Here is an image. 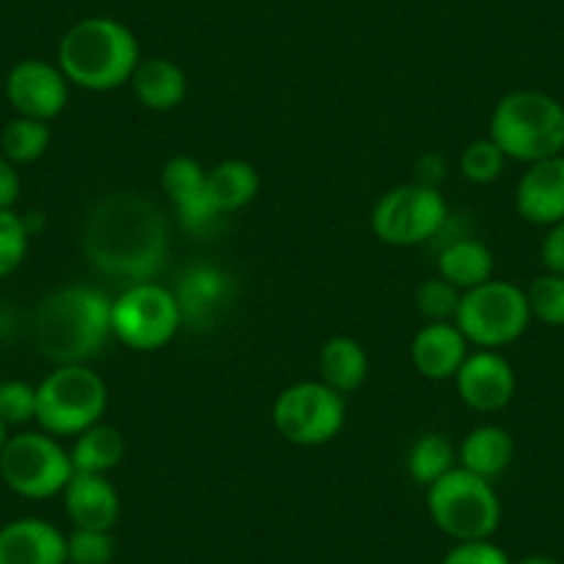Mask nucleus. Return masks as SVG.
I'll list each match as a JSON object with an SVG mask.
<instances>
[{
	"mask_svg": "<svg viewBox=\"0 0 564 564\" xmlns=\"http://www.w3.org/2000/svg\"><path fill=\"white\" fill-rule=\"evenodd\" d=\"M84 252L102 276L153 282L170 258V219L139 192H113L84 221Z\"/></svg>",
	"mask_w": 564,
	"mask_h": 564,
	"instance_id": "obj_1",
	"label": "nucleus"
},
{
	"mask_svg": "<svg viewBox=\"0 0 564 564\" xmlns=\"http://www.w3.org/2000/svg\"><path fill=\"white\" fill-rule=\"evenodd\" d=\"M111 338V300L89 285H64L40 302L34 340L53 366H86Z\"/></svg>",
	"mask_w": 564,
	"mask_h": 564,
	"instance_id": "obj_2",
	"label": "nucleus"
},
{
	"mask_svg": "<svg viewBox=\"0 0 564 564\" xmlns=\"http://www.w3.org/2000/svg\"><path fill=\"white\" fill-rule=\"evenodd\" d=\"M139 62V40L113 18L78 20L58 42V69L69 86L86 91L122 89Z\"/></svg>",
	"mask_w": 564,
	"mask_h": 564,
	"instance_id": "obj_3",
	"label": "nucleus"
},
{
	"mask_svg": "<svg viewBox=\"0 0 564 564\" xmlns=\"http://www.w3.org/2000/svg\"><path fill=\"white\" fill-rule=\"evenodd\" d=\"M490 139L518 164L564 153V106L547 91L514 89L490 113Z\"/></svg>",
	"mask_w": 564,
	"mask_h": 564,
	"instance_id": "obj_4",
	"label": "nucleus"
},
{
	"mask_svg": "<svg viewBox=\"0 0 564 564\" xmlns=\"http://www.w3.org/2000/svg\"><path fill=\"white\" fill-rule=\"evenodd\" d=\"M108 410L106 379L89 366H56L36 384L40 430L53 437H78Z\"/></svg>",
	"mask_w": 564,
	"mask_h": 564,
	"instance_id": "obj_5",
	"label": "nucleus"
},
{
	"mask_svg": "<svg viewBox=\"0 0 564 564\" xmlns=\"http://www.w3.org/2000/svg\"><path fill=\"white\" fill-rule=\"evenodd\" d=\"M426 509L432 523L454 542L490 540L501 525V501L492 481L459 465L426 487Z\"/></svg>",
	"mask_w": 564,
	"mask_h": 564,
	"instance_id": "obj_6",
	"label": "nucleus"
},
{
	"mask_svg": "<svg viewBox=\"0 0 564 564\" xmlns=\"http://www.w3.org/2000/svg\"><path fill=\"white\" fill-rule=\"evenodd\" d=\"M454 324L476 349H503L523 338L531 324L525 289L492 276L465 291Z\"/></svg>",
	"mask_w": 564,
	"mask_h": 564,
	"instance_id": "obj_7",
	"label": "nucleus"
},
{
	"mask_svg": "<svg viewBox=\"0 0 564 564\" xmlns=\"http://www.w3.org/2000/svg\"><path fill=\"white\" fill-rule=\"evenodd\" d=\"M73 457L62 441L47 432H18L9 435L0 452V479L18 496L31 501H47L62 496L73 479Z\"/></svg>",
	"mask_w": 564,
	"mask_h": 564,
	"instance_id": "obj_8",
	"label": "nucleus"
},
{
	"mask_svg": "<svg viewBox=\"0 0 564 564\" xmlns=\"http://www.w3.org/2000/svg\"><path fill=\"white\" fill-rule=\"evenodd\" d=\"M271 423L276 435L294 446H327L346 426V395L322 379L294 382L271 404Z\"/></svg>",
	"mask_w": 564,
	"mask_h": 564,
	"instance_id": "obj_9",
	"label": "nucleus"
},
{
	"mask_svg": "<svg viewBox=\"0 0 564 564\" xmlns=\"http://www.w3.org/2000/svg\"><path fill=\"white\" fill-rule=\"evenodd\" d=\"M183 313L175 291L161 282L124 285L111 300V335L133 351H159L181 333Z\"/></svg>",
	"mask_w": 564,
	"mask_h": 564,
	"instance_id": "obj_10",
	"label": "nucleus"
},
{
	"mask_svg": "<svg viewBox=\"0 0 564 564\" xmlns=\"http://www.w3.org/2000/svg\"><path fill=\"white\" fill-rule=\"evenodd\" d=\"M448 205L441 188L404 183L377 199L371 210V230L388 247H417L435 241L446 227Z\"/></svg>",
	"mask_w": 564,
	"mask_h": 564,
	"instance_id": "obj_11",
	"label": "nucleus"
},
{
	"mask_svg": "<svg viewBox=\"0 0 564 564\" xmlns=\"http://www.w3.org/2000/svg\"><path fill=\"white\" fill-rule=\"evenodd\" d=\"M7 100L18 117L51 122L67 108L69 80L64 78L58 64L25 58L9 69Z\"/></svg>",
	"mask_w": 564,
	"mask_h": 564,
	"instance_id": "obj_12",
	"label": "nucleus"
},
{
	"mask_svg": "<svg viewBox=\"0 0 564 564\" xmlns=\"http://www.w3.org/2000/svg\"><path fill=\"white\" fill-rule=\"evenodd\" d=\"M454 388L465 406L476 412H501L518 393L514 368L501 351L476 349L465 357L454 377Z\"/></svg>",
	"mask_w": 564,
	"mask_h": 564,
	"instance_id": "obj_13",
	"label": "nucleus"
},
{
	"mask_svg": "<svg viewBox=\"0 0 564 564\" xmlns=\"http://www.w3.org/2000/svg\"><path fill=\"white\" fill-rule=\"evenodd\" d=\"M161 188L175 208L177 221L188 232H205L216 225V219H221L210 203L208 170H203L199 161L188 155L166 161L161 172Z\"/></svg>",
	"mask_w": 564,
	"mask_h": 564,
	"instance_id": "obj_14",
	"label": "nucleus"
},
{
	"mask_svg": "<svg viewBox=\"0 0 564 564\" xmlns=\"http://www.w3.org/2000/svg\"><path fill=\"white\" fill-rule=\"evenodd\" d=\"M514 210L536 227H551L564 219V153L525 166L514 186Z\"/></svg>",
	"mask_w": 564,
	"mask_h": 564,
	"instance_id": "obj_15",
	"label": "nucleus"
},
{
	"mask_svg": "<svg viewBox=\"0 0 564 564\" xmlns=\"http://www.w3.org/2000/svg\"><path fill=\"white\" fill-rule=\"evenodd\" d=\"M67 534L42 518H18L0 525V564H64Z\"/></svg>",
	"mask_w": 564,
	"mask_h": 564,
	"instance_id": "obj_16",
	"label": "nucleus"
},
{
	"mask_svg": "<svg viewBox=\"0 0 564 564\" xmlns=\"http://www.w3.org/2000/svg\"><path fill=\"white\" fill-rule=\"evenodd\" d=\"M468 355L470 344L454 322L423 324L410 344L412 366L423 379H432V382H446L457 377Z\"/></svg>",
	"mask_w": 564,
	"mask_h": 564,
	"instance_id": "obj_17",
	"label": "nucleus"
},
{
	"mask_svg": "<svg viewBox=\"0 0 564 564\" xmlns=\"http://www.w3.org/2000/svg\"><path fill=\"white\" fill-rule=\"evenodd\" d=\"M172 291H175L177 305H181L183 324L205 327L230 305L232 280L219 265L197 263L183 271V276L177 280V289Z\"/></svg>",
	"mask_w": 564,
	"mask_h": 564,
	"instance_id": "obj_18",
	"label": "nucleus"
},
{
	"mask_svg": "<svg viewBox=\"0 0 564 564\" xmlns=\"http://www.w3.org/2000/svg\"><path fill=\"white\" fill-rule=\"evenodd\" d=\"M64 509L75 529L111 531L119 520V492L102 474H73L64 487Z\"/></svg>",
	"mask_w": 564,
	"mask_h": 564,
	"instance_id": "obj_19",
	"label": "nucleus"
},
{
	"mask_svg": "<svg viewBox=\"0 0 564 564\" xmlns=\"http://www.w3.org/2000/svg\"><path fill=\"white\" fill-rule=\"evenodd\" d=\"M130 89L135 100L150 111H175L188 95V78L181 64L172 58H141L139 67L130 75Z\"/></svg>",
	"mask_w": 564,
	"mask_h": 564,
	"instance_id": "obj_20",
	"label": "nucleus"
},
{
	"mask_svg": "<svg viewBox=\"0 0 564 564\" xmlns=\"http://www.w3.org/2000/svg\"><path fill=\"white\" fill-rule=\"evenodd\" d=\"M437 276L448 280L454 289L465 291L476 289L481 282L492 280L496 258L490 247L474 236H452L437 249Z\"/></svg>",
	"mask_w": 564,
	"mask_h": 564,
	"instance_id": "obj_21",
	"label": "nucleus"
},
{
	"mask_svg": "<svg viewBox=\"0 0 564 564\" xmlns=\"http://www.w3.org/2000/svg\"><path fill=\"white\" fill-rule=\"evenodd\" d=\"M459 468L492 481L507 474L514 459V441L503 426L496 423H481L463 437L457 448Z\"/></svg>",
	"mask_w": 564,
	"mask_h": 564,
	"instance_id": "obj_22",
	"label": "nucleus"
},
{
	"mask_svg": "<svg viewBox=\"0 0 564 564\" xmlns=\"http://www.w3.org/2000/svg\"><path fill=\"white\" fill-rule=\"evenodd\" d=\"M318 379L338 393L349 395L368 379V355L360 340L335 335L318 351Z\"/></svg>",
	"mask_w": 564,
	"mask_h": 564,
	"instance_id": "obj_23",
	"label": "nucleus"
},
{
	"mask_svg": "<svg viewBox=\"0 0 564 564\" xmlns=\"http://www.w3.org/2000/svg\"><path fill=\"white\" fill-rule=\"evenodd\" d=\"M260 192V172L243 159H225L208 170V194L219 216L247 208Z\"/></svg>",
	"mask_w": 564,
	"mask_h": 564,
	"instance_id": "obj_24",
	"label": "nucleus"
},
{
	"mask_svg": "<svg viewBox=\"0 0 564 564\" xmlns=\"http://www.w3.org/2000/svg\"><path fill=\"white\" fill-rule=\"evenodd\" d=\"M124 452H128V443H124L122 432L111 426V423L100 421L75 437L69 457H73L75 474L108 476V470H113L122 463Z\"/></svg>",
	"mask_w": 564,
	"mask_h": 564,
	"instance_id": "obj_25",
	"label": "nucleus"
},
{
	"mask_svg": "<svg viewBox=\"0 0 564 564\" xmlns=\"http://www.w3.org/2000/svg\"><path fill=\"white\" fill-rule=\"evenodd\" d=\"M454 468H457V446L443 432H426L406 452V474L415 485H435Z\"/></svg>",
	"mask_w": 564,
	"mask_h": 564,
	"instance_id": "obj_26",
	"label": "nucleus"
},
{
	"mask_svg": "<svg viewBox=\"0 0 564 564\" xmlns=\"http://www.w3.org/2000/svg\"><path fill=\"white\" fill-rule=\"evenodd\" d=\"M51 148V124L40 119L14 117L0 133V155L14 166L34 164Z\"/></svg>",
	"mask_w": 564,
	"mask_h": 564,
	"instance_id": "obj_27",
	"label": "nucleus"
},
{
	"mask_svg": "<svg viewBox=\"0 0 564 564\" xmlns=\"http://www.w3.org/2000/svg\"><path fill=\"white\" fill-rule=\"evenodd\" d=\"M507 161L509 159L501 153V148L487 135V139H474L470 144H465L463 155H459V172L474 186H487L503 175Z\"/></svg>",
	"mask_w": 564,
	"mask_h": 564,
	"instance_id": "obj_28",
	"label": "nucleus"
},
{
	"mask_svg": "<svg viewBox=\"0 0 564 564\" xmlns=\"http://www.w3.org/2000/svg\"><path fill=\"white\" fill-rule=\"evenodd\" d=\"M463 291L454 289L452 282L443 276H430L423 280L415 291V307L426 324H448L457 318Z\"/></svg>",
	"mask_w": 564,
	"mask_h": 564,
	"instance_id": "obj_29",
	"label": "nucleus"
},
{
	"mask_svg": "<svg viewBox=\"0 0 564 564\" xmlns=\"http://www.w3.org/2000/svg\"><path fill=\"white\" fill-rule=\"evenodd\" d=\"M531 318L547 324V327H564V274L534 276L525 289Z\"/></svg>",
	"mask_w": 564,
	"mask_h": 564,
	"instance_id": "obj_30",
	"label": "nucleus"
},
{
	"mask_svg": "<svg viewBox=\"0 0 564 564\" xmlns=\"http://www.w3.org/2000/svg\"><path fill=\"white\" fill-rule=\"evenodd\" d=\"M31 247V230L18 210H0V280L12 276L23 265Z\"/></svg>",
	"mask_w": 564,
	"mask_h": 564,
	"instance_id": "obj_31",
	"label": "nucleus"
},
{
	"mask_svg": "<svg viewBox=\"0 0 564 564\" xmlns=\"http://www.w3.org/2000/svg\"><path fill=\"white\" fill-rule=\"evenodd\" d=\"M36 417V384L25 379H3L0 382V421L12 426H25Z\"/></svg>",
	"mask_w": 564,
	"mask_h": 564,
	"instance_id": "obj_32",
	"label": "nucleus"
},
{
	"mask_svg": "<svg viewBox=\"0 0 564 564\" xmlns=\"http://www.w3.org/2000/svg\"><path fill=\"white\" fill-rule=\"evenodd\" d=\"M113 536L111 531L75 529L67 534V562L69 564H111Z\"/></svg>",
	"mask_w": 564,
	"mask_h": 564,
	"instance_id": "obj_33",
	"label": "nucleus"
},
{
	"mask_svg": "<svg viewBox=\"0 0 564 564\" xmlns=\"http://www.w3.org/2000/svg\"><path fill=\"white\" fill-rule=\"evenodd\" d=\"M441 564H512V562H509L507 551L498 547L496 542L476 540V542H457V545L443 556Z\"/></svg>",
	"mask_w": 564,
	"mask_h": 564,
	"instance_id": "obj_34",
	"label": "nucleus"
},
{
	"mask_svg": "<svg viewBox=\"0 0 564 564\" xmlns=\"http://www.w3.org/2000/svg\"><path fill=\"white\" fill-rule=\"evenodd\" d=\"M540 260L551 274H564V219L545 227V238L540 243Z\"/></svg>",
	"mask_w": 564,
	"mask_h": 564,
	"instance_id": "obj_35",
	"label": "nucleus"
},
{
	"mask_svg": "<svg viewBox=\"0 0 564 564\" xmlns=\"http://www.w3.org/2000/svg\"><path fill=\"white\" fill-rule=\"evenodd\" d=\"M20 192H23V183H20L18 166L0 155V210L14 208L20 199Z\"/></svg>",
	"mask_w": 564,
	"mask_h": 564,
	"instance_id": "obj_36",
	"label": "nucleus"
},
{
	"mask_svg": "<svg viewBox=\"0 0 564 564\" xmlns=\"http://www.w3.org/2000/svg\"><path fill=\"white\" fill-rule=\"evenodd\" d=\"M518 564H558V562H556V558H551V556H542V553H531V556L520 558Z\"/></svg>",
	"mask_w": 564,
	"mask_h": 564,
	"instance_id": "obj_37",
	"label": "nucleus"
},
{
	"mask_svg": "<svg viewBox=\"0 0 564 564\" xmlns=\"http://www.w3.org/2000/svg\"><path fill=\"white\" fill-rule=\"evenodd\" d=\"M9 441V426L3 421H0V452H3V446H7Z\"/></svg>",
	"mask_w": 564,
	"mask_h": 564,
	"instance_id": "obj_38",
	"label": "nucleus"
},
{
	"mask_svg": "<svg viewBox=\"0 0 564 564\" xmlns=\"http://www.w3.org/2000/svg\"><path fill=\"white\" fill-rule=\"evenodd\" d=\"M0 340H3V322H0Z\"/></svg>",
	"mask_w": 564,
	"mask_h": 564,
	"instance_id": "obj_39",
	"label": "nucleus"
},
{
	"mask_svg": "<svg viewBox=\"0 0 564 564\" xmlns=\"http://www.w3.org/2000/svg\"><path fill=\"white\" fill-rule=\"evenodd\" d=\"M64 564H69V562H64Z\"/></svg>",
	"mask_w": 564,
	"mask_h": 564,
	"instance_id": "obj_40",
	"label": "nucleus"
}]
</instances>
